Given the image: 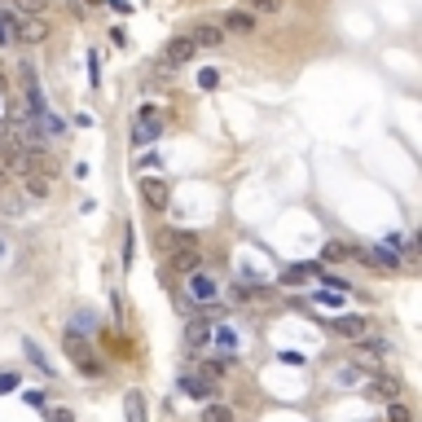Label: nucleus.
Masks as SVG:
<instances>
[{
  "label": "nucleus",
  "mask_w": 422,
  "mask_h": 422,
  "mask_svg": "<svg viewBox=\"0 0 422 422\" xmlns=\"http://www.w3.org/2000/svg\"><path fill=\"white\" fill-rule=\"evenodd\" d=\"M62 348H67V356H71V361L79 365V369H84V374L88 379H102V361H97V356H93V348H88V339L84 334H79V330H67V339H62Z\"/></svg>",
  "instance_id": "1"
},
{
  "label": "nucleus",
  "mask_w": 422,
  "mask_h": 422,
  "mask_svg": "<svg viewBox=\"0 0 422 422\" xmlns=\"http://www.w3.org/2000/svg\"><path fill=\"white\" fill-rule=\"evenodd\" d=\"M137 193H141V203L150 207V211H168L172 207V185L163 181V176H141Z\"/></svg>",
  "instance_id": "2"
},
{
  "label": "nucleus",
  "mask_w": 422,
  "mask_h": 422,
  "mask_svg": "<svg viewBox=\"0 0 422 422\" xmlns=\"http://www.w3.org/2000/svg\"><path fill=\"white\" fill-rule=\"evenodd\" d=\"M158 132H163V119H158V110H154V106H141V110H137V123H132V145L141 150V145L158 141Z\"/></svg>",
  "instance_id": "3"
},
{
  "label": "nucleus",
  "mask_w": 422,
  "mask_h": 422,
  "mask_svg": "<svg viewBox=\"0 0 422 422\" xmlns=\"http://www.w3.org/2000/svg\"><path fill=\"white\" fill-rule=\"evenodd\" d=\"M189 295L198 299V304H216V295H220V282L211 278V273L193 268V273H189Z\"/></svg>",
  "instance_id": "4"
},
{
  "label": "nucleus",
  "mask_w": 422,
  "mask_h": 422,
  "mask_svg": "<svg viewBox=\"0 0 422 422\" xmlns=\"http://www.w3.org/2000/svg\"><path fill=\"white\" fill-rule=\"evenodd\" d=\"M365 326H369V321H365L361 313H343V317H334V321H330V330H334L339 339H361Z\"/></svg>",
  "instance_id": "5"
},
{
  "label": "nucleus",
  "mask_w": 422,
  "mask_h": 422,
  "mask_svg": "<svg viewBox=\"0 0 422 422\" xmlns=\"http://www.w3.org/2000/svg\"><path fill=\"white\" fill-rule=\"evenodd\" d=\"M220 31H233V36H255V13H251V9H233V13H224Z\"/></svg>",
  "instance_id": "6"
},
{
  "label": "nucleus",
  "mask_w": 422,
  "mask_h": 422,
  "mask_svg": "<svg viewBox=\"0 0 422 422\" xmlns=\"http://www.w3.org/2000/svg\"><path fill=\"white\" fill-rule=\"evenodd\" d=\"M211 326H216V317H189L185 321V343L189 348H203L211 339Z\"/></svg>",
  "instance_id": "7"
},
{
  "label": "nucleus",
  "mask_w": 422,
  "mask_h": 422,
  "mask_svg": "<svg viewBox=\"0 0 422 422\" xmlns=\"http://www.w3.org/2000/svg\"><path fill=\"white\" fill-rule=\"evenodd\" d=\"M181 387H185L189 396H198V400H211V396H216V379H211V374H185Z\"/></svg>",
  "instance_id": "8"
},
{
  "label": "nucleus",
  "mask_w": 422,
  "mask_h": 422,
  "mask_svg": "<svg viewBox=\"0 0 422 422\" xmlns=\"http://www.w3.org/2000/svg\"><path fill=\"white\" fill-rule=\"evenodd\" d=\"M193 48H198V44H193L189 36H185V40H172V44H168V53H163V62H168V67H181V62L193 57Z\"/></svg>",
  "instance_id": "9"
},
{
  "label": "nucleus",
  "mask_w": 422,
  "mask_h": 422,
  "mask_svg": "<svg viewBox=\"0 0 422 422\" xmlns=\"http://www.w3.org/2000/svg\"><path fill=\"white\" fill-rule=\"evenodd\" d=\"M308 278H321V264H290V268L282 273L286 286H304Z\"/></svg>",
  "instance_id": "10"
},
{
  "label": "nucleus",
  "mask_w": 422,
  "mask_h": 422,
  "mask_svg": "<svg viewBox=\"0 0 422 422\" xmlns=\"http://www.w3.org/2000/svg\"><path fill=\"white\" fill-rule=\"evenodd\" d=\"M145 414H150V409H145V396L132 387V392L123 396V418H128V422H145Z\"/></svg>",
  "instance_id": "11"
},
{
  "label": "nucleus",
  "mask_w": 422,
  "mask_h": 422,
  "mask_svg": "<svg viewBox=\"0 0 422 422\" xmlns=\"http://www.w3.org/2000/svg\"><path fill=\"white\" fill-rule=\"evenodd\" d=\"M44 36H48V27L36 22V18H31V22H18V31H13V40H27V44H40Z\"/></svg>",
  "instance_id": "12"
},
{
  "label": "nucleus",
  "mask_w": 422,
  "mask_h": 422,
  "mask_svg": "<svg viewBox=\"0 0 422 422\" xmlns=\"http://www.w3.org/2000/svg\"><path fill=\"white\" fill-rule=\"evenodd\" d=\"M189 40H193V44H203V48H216V44H224V31L207 22V27H198V31H193Z\"/></svg>",
  "instance_id": "13"
},
{
  "label": "nucleus",
  "mask_w": 422,
  "mask_h": 422,
  "mask_svg": "<svg viewBox=\"0 0 422 422\" xmlns=\"http://www.w3.org/2000/svg\"><path fill=\"white\" fill-rule=\"evenodd\" d=\"M356 352H361V356H365V361H383V356H387V352H392V343H387V339H365V343H361V348H356Z\"/></svg>",
  "instance_id": "14"
},
{
  "label": "nucleus",
  "mask_w": 422,
  "mask_h": 422,
  "mask_svg": "<svg viewBox=\"0 0 422 422\" xmlns=\"http://www.w3.org/2000/svg\"><path fill=\"white\" fill-rule=\"evenodd\" d=\"M22 348H27V361H31V365H40V374H53V365H48V356L40 352V343H36V339H27Z\"/></svg>",
  "instance_id": "15"
},
{
  "label": "nucleus",
  "mask_w": 422,
  "mask_h": 422,
  "mask_svg": "<svg viewBox=\"0 0 422 422\" xmlns=\"http://www.w3.org/2000/svg\"><path fill=\"white\" fill-rule=\"evenodd\" d=\"M172 268H181V273H193V268H198V251H193V247L176 251V255H172Z\"/></svg>",
  "instance_id": "16"
},
{
  "label": "nucleus",
  "mask_w": 422,
  "mask_h": 422,
  "mask_svg": "<svg viewBox=\"0 0 422 422\" xmlns=\"http://www.w3.org/2000/svg\"><path fill=\"white\" fill-rule=\"evenodd\" d=\"M321 259H330V264L352 259V247H348V242H326V247H321Z\"/></svg>",
  "instance_id": "17"
},
{
  "label": "nucleus",
  "mask_w": 422,
  "mask_h": 422,
  "mask_svg": "<svg viewBox=\"0 0 422 422\" xmlns=\"http://www.w3.org/2000/svg\"><path fill=\"white\" fill-rule=\"evenodd\" d=\"M203 422H233V409H229V404H216V400H211L207 409H203Z\"/></svg>",
  "instance_id": "18"
},
{
  "label": "nucleus",
  "mask_w": 422,
  "mask_h": 422,
  "mask_svg": "<svg viewBox=\"0 0 422 422\" xmlns=\"http://www.w3.org/2000/svg\"><path fill=\"white\" fill-rule=\"evenodd\" d=\"M211 339H216L224 352H233V348H238V334H233L229 326H211Z\"/></svg>",
  "instance_id": "19"
},
{
  "label": "nucleus",
  "mask_w": 422,
  "mask_h": 422,
  "mask_svg": "<svg viewBox=\"0 0 422 422\" xmlns=\"http://www.w3.org/2000/svg\"><path fill=\"white\" fill-rule=\"evenodd\" d=\"M374 392L396 400V396H400V379H387V374H379V379H374Z\"/></svg>",
  "instance_id": "20"
},
{
  "label": "nucleus",
  "mask_w": 422,
  "mask_h": 422,
  "mask_svg": "<svg viewBox=\"0 0 422 422\" xmlns=\"http://www.w3.org/2000/svg\"><path fill=\"white\" fill-rule=\"evenodd\" d=\"M13 31H18V18H13V13H0V44H9Z\"/></svg>",
  "instance_id": "21"
},
{
  "label": "nucleus",
  "mask_w": 422,
  "mask_h": 422,
  "mask_svg": "<svg viewBox=\"0 0 422 422\" xmlns=\"http://www.w3.org/2000/svg\"><path fill=\"white\" fill-rule=\"evenodd\" d=\"M198 88H203V93H211V88H220V71H216V67H207V71H198Z\"/></svg>",
  "instance_id": "22"
},
{
  "label": "nucleus",
  "mask_w": 422,
  "mask_h": 422,
  "mask_svg": "<svg viewBox=\"0 0 422 422\" xmlns=\"http://www.w3.org/2000/svg\"><path fill=\"white\" fill-rule=\"evenodd\" d=\"M88 84L93 88L102 84V57H97V53H88Z\"/></svg>",
  "instance_id": "23"
},
{
  "label": "nucleus",
  "mask_w": 422,
  "mask_h": 422,
  "mask_svg": "<svg viewBox=\"0 0 422 422\" xmlns=\"http://www.w3.org/2000/svg\"><path fill=\"white\" fill-rule=\"evenodd\" d=\"M321 282H326L330 290H343V295H348V286H352L348 278H339V273H321Z\"/></svg>",
  "instance_id": "24"
},
{
  "label": "nucleus",
  "mask_w": 422,
  "mask_h": 422,
  "mask_svg": "<svg viewBox=\"0 0 422 422\" xmlns=\"http://www.w3.org/2000/svg\"><path fill=\"white\" fill-rule=\"evenodd\" d=\"M18 383H22V379H18V369H5V374H0V392H13Z\"/></svg>",
  "instance_id": "25"
},
{
  "label": "nucleus",
  "mask_w": 422,
  "mask_h": 422,
  "mask_svg": "<svg viewBox=\"0 0 422 422\" xmlns=\"http://www.w3.org/2000/svg\"><path fill=\"white\" fill-rule=\"evenodd\" d=\"M317 304H326V308H334V304H343V290H321V295H317Z\"/></svg>",
  "instance_id": "26"
},
{
  "label": "nucleus",
  "mask_w": 422,
  "mask_h": 422,
  "mask_svg": "<svg viewBox=\"0 0 422 422\" xmlns=\"http://www.w3.org/2000/svg\"><path fill=\"white\" fill-rule=\"evenodd\" d=\"M27 189H31V198H44V193H48V181H40V176H31V181H27Z\"/></svg>",
  "instance_id": "27"
},
{
  "label": "nucleus",
  "mask_w": 422,
  "mask_h": 422,
  "mask_svg": "<svg viewBox=\"0 0 422 422\" xmlns=\"http://www.w3.org/2000/svg\"><path fill=\"white\" fill-rule=\"evenodd\" d=\"M71 330H79V334L93 330V313H75V326H71Z\"/></svg>",
  "instance_id": "28"
},
{
  "label": "nucleus",
  "mask_w": 422,
  "mask_h": 422,
  "mask_svg": "<svg viewBox=\"0 0 422 422\" xmlns=\"http://www.w3.org/2000/svg\"><path fill=\"white\" fill-rule=\"evenodd\" d=\"M278 5H282V0H251V13H255V9H259V13H273Z\"/></svg>",
  "instance_id": "29"
},
{
  "label": "nucleus",
  "mask_w": 422,
  "mask_h": 422,
  "mask_svg": "<svg viewBox=\"0 0 422 422\" xmlns=\"http://www.w3.org/2000/svg\"><path fill=\"white\" fill-rule=\"evenodd\" d=\"M387 422H409V409H404V404H392V414H387Z\"/></svg>",
  "instance_id": "30"
},
{
  "label": "nucleus",
  "mask_w": 422,
  "mask_h": 422,
  "mask_svg": "<svg viewBox=\"0 0 422 422\" xmlns=\"http://www.w3.org/2000/svg\"><path fill=\"white\" fill-rule=\"evenodd\" d=\"M110 40H115V48H128V31L123 27H110Z\"/></svg>",
  "instance_id": "31"
},
{
  "label": "nucleus",
  "mask_w": 422,
  "mask_h": 422,
  "mask_svg": "<svg viewBox=\"0 0 422 422\" xmlns=\"http://www.w3.org/2000/svg\"><path fill=\"white\" fill-rule=\"evenodd\" d=\"M18 5H22V13H40L48 0H18Z\"/></svg>",
  "instance_id": "32"
},
{
  "label": "nucleus",
  "mask_w": 422,
  "mask_h": 422,
  "mask_svg": "<svg viewBox=\"0 0 422 422\" xmlns=\"http://www.w3.org/2000/svg\"><path fill=\"white\" fill-rule=\"evenodd\" d=\"M278 361H286V365H304V352H278Z\"/></svg>",
  "instance_id": "33"
},
{
  "label": "nucleus",
  "mask_w": 422,
  "mask_h": 422,
  "mask_svg": "<svg viewBox=\"0 0 422 422\" xmlns=\"http://www.w3.org/2000/svg\"><path fill=\"white\" fill-rule=\"evenodd\" d=\"M27 404L31 409H44V392H27Z\"/></svg>",
  "instance_id": "34"
},
{
  "label": "nucleus",
  "mask_w": 422,
  "mask_h": 422,
  "mask_svg": "<svg viewBox=\"0 0 422 422\" xmlns=\"http://www.w3.org/2000/svg\"><path fill=\"white\" fill-rule=\"evenodd\" d=\"M53 422H75V418H71L67 409H57V414H53Z\"/></svg>",
  "instance_id": "35"
},
{
  "label": "nucleus",
  "mask_w": 422,
  "mask_h": 422,
  "mask_svg": "<svg viewBox=\"0 0 422 422\" xmlns=\"http://www.w3.org/2000/svg\"><path fill=\"white\" fill-rule=\"evenodd\" d=\"M0 110H5V97H0Z\"/></svg>",
  "instance_id": "36"
}]
</instances>
